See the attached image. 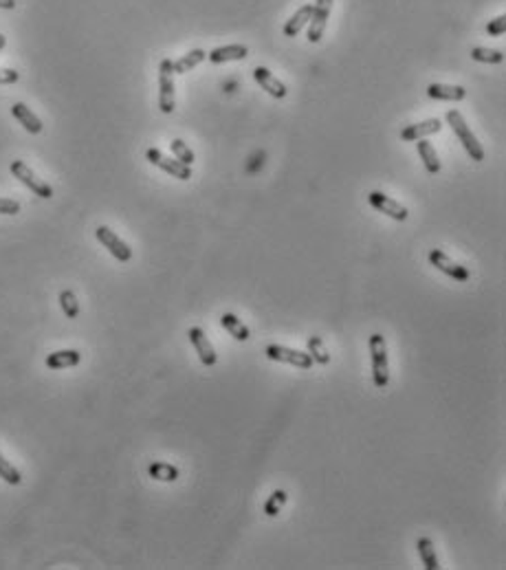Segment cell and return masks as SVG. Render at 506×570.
<instances>
[{"instance_id":"obj_1","label":"cell","mask_w":506,"mask_h":570,"mask_svg":"<svg viewBox=\"0 0 506 570\" xmlns=\"http://www.w3.org/2000/svg\"><path fill=\"white\" fill-rule=\"evenodd\" d=\"M370 357H372V381L379 390L387 387L390 383V366H387V348H385V339L383 335L374 333L370 335Z\"/></svg>"},{"instance_id":"obj_2","label":"cell","mask_w":506,"mask_h":570,"mask_svg":"<svg viewBox=\"0 0 506 570\" xmlns=\"http://www.w3.org/2000/svg\"><path fill=\"white\" fill-rule=\"evenodd\" d=\"M447 124L451 126V130L455 133V137L460 139L462 143V148L467 150V154L473 159V161H482L484 159V148L478 143L476 135L471 133V128L467 126L465 117H462V112L458 110H449L447 112Z\"/></svg>"},{"instance_id":"obj_3","label":"cell","mask_w":506,"mask_h":570,"mask_svg":"<svg viewBox=\"0 0 506 570\" xmlns=\"http://www.w3.org/2000/svg\"><path fill=\"white\" fill-rule=\"evenodd\" d=\"M174 67H172V60L166 58L161 64H159V108L161 112H170L174 110Z\"/></svg>"},{"instance_id":"obj_4","label":"cell","mask_w":506,"mask_h":570,"mask_svg":"<svg viewBox=\"0 0 506 570\" xmlns=\"http://www.w3.org/2000/svg\"><path fill=\"white\" fill-rule=\"evenodd\" d=\"M11 174L18 178V181L22 183V185H27L31 192L36 194V197H40V199H51L53 197V187L51 185H46L44 181H40V178L31 172V168L27 166V163H22V161H13L11 163Z\"/></svg>"},{"instance_id":"obj_5","label":"cell","mask_w":506,"mask_h":570,"mask_svg":"<svg viewBox=\"0 0 506 570\" xmlns=\"http://www.w3.org/2000/svg\"><path fill=\"white\" fill-rule=\"evenodd\" d=\"M145 159H148L152 166L161 168L163 172H168L170 176L178 178V181H187V178H192V168L189 166H185V163L176 161V159L166 157L159 148H150L148 152H145Z\"/></svg>"},{"instance_id":"obj_6","label":"cell","mask_w":506,"mask_h":570,"mask_svg":"<svg viewBox=\"0 0 506 570\" xmlns=\"http://www.w3.org/2000/svg\"><path fill=\"white\" fill-rule=\"evenodd\" d=\"M267 357L271 362H282V364H291L295 368H302V370H308L313 366V357L308 352H302V350H293V348H286V346H275L271 344L267 348Z\"/></svg>"},{"instance_id":"obj_7","label":"cell","mask_w":506,"mask_h":570,"mask_svg":"<svg viewBox=\"0 0 506 570\" xmlns=\"http://www.w3.org/2000/svg\"><path fill=\"white\" fill-rule=\"evenodd\" d=\"M95 236L97 240H100L104 247L112 253V258H117L119 263H128L130 258H133V249L128 247V244L115 234V232H110L108 227H97L95 230Z\"/></svg>"},{"instance_id":"obj_8","label":"cell","mask_w":506,"mask_h":570,"mask_svg":"<svg viewBox=\"0 0 506 570\" xmlns=\"http://www.w3.org/2000/svg\"><path fill=\"white\" fill-rule=\"evenodd\" d=\"M430 263H432V267H436L440 273L449 275V278L455 280V282H467L469 280V269L467 267H460L458 263H453V260L447 253L440 251V249L430 251Z\"/></svg>"},{"instance_id":"obj_9","label":"cell","mask_w":506,"mask_h":570,"mask_svg":"<svg viewBox=\"0 0 506 570\" xmlns=\"http://www.w3.org/2000/svg\"><path fill=\"white\" fill-rule=\"evenodd\" d=\"M331 9H333V0H315V9L311 15V22H308V40H311L313 44L321 40Z\"/></svg>"},{"instance_id":"obj_10","label":"cell","mask_w":506,"mask_h":570,"mask_svg":"<svg viewBox=\"0 0 506 570\" xmlns=\"http://www.w3.org/2000/svg\"><path fill=\"white\" fill-rule=\"evenodd\" d=\"M187 337H189V341H192V346L196 348V352H199L201 364H203V366H216L218 354H216L214 346L209 344V339H207L205 331L199 329V326H194V329H189Z\"/></svg>"},{"instance_id":"obj_11","label":"cell","mask_w":506,"mask_h":570,"mask_svg":"<svg viewBox=\"0 0 506 570\" xmlns=\"http://www.w3.org/2000/svg\"><path fill=\"white\" fill-rule=\"evenodd\" d=\"M368 201H370V205L374 209L381 211V214H385V216H390V218H394V220H405L407 218V207H403L394 199L385 197L383 192H370Z\"/></svg>"},{"instance_id":"obj_12","label":"cell","mask_w":506,"mask_h":570,"mask_svg":"<svg viewBox=\"0 0 506 570\" xmlns=\"http://www.w3.org/2000/svg\"><path fill=\"white\" fill-rule=\"evenodd\" d=\"M253 79L258 81V86H262V91H267L271 97H275V100H282V97H286V86L269 69L255 67L253 69Z\"/></svg>"},{"instance_id":"obj_13","label":"cell","mask_w":506,"mask_h":570,"mask_svg":"<svg viewBox=\"0 0 506 570\" xmlns=\"http://www.w3.org/2000/svg\"><path fill=\"white\" fill-rule=\"evenodd\" d=\"M440 128H443L440 119H427V121H420V124H412V126H405L401 130V139L403 141H418V139L427 137V135L440 133Z\"/></svg>"},{"instance_id":"obj_14","label":"cell","mask_w":506,"mask_h":570,"mask_svg":"<svg viewBox=\"0 0 506 570\" xmlns=\"http://www.w3.org/2000/svg\"><path fill=\"white\" fill-rule=\"evenodd\" d=\"M249 55V48L244 44H227L218 46L211 53H207V60L211 64H225V62H234V60H244Z\"/></svg>"},{"instance_id":"obj_15","label":"cell","mask_w":506,"mask_h":570,"mask_svg":"<svg viewBox=\"0 0 506 570\" xmlns=\"http://www.w3.org/2000/svg\"><path fill=\"white\" fill-rule=\"evenodd\" d=\"M11 112H13V117L25 126L27 133H31V135H40V133H42V128H44V126H42L40 117H38L36 112L31 110L27 104H22V102L13 104V106H11Z\"/></svg>"},{"instance_id":"obj_16","label":"cell","mask_w":506,"mask_h":570,"mask_svg":"<svg viewBox=\"0 0 506 570\" xmlns=\"http://www.w3.org/2000/svg\"><path fill=\"white\" fill-rule=\"evenodd\" d=\"M427 95L432 100H440V102H462L467 97V91L462 86H451V84H430Z\"/></svg>"},{"instance_id":"obj_17","label":"cell","mask_w":506,"mask_h":570,"mask_svg":"<svg viewBox=\"0 0 506 570\" xmlns=\"http://www.w3.org/2000/svg\"><path fill=\"white\" fill-rule=\"evenodd\" d=\"M313 9H315V5H304V7H300L295 13L291 15V20L284 25V36L286 38H295L300 31L311 22V15H313Z\"/></svg>"},{"instance_id":"obj_18","label":"cell","mask_w":506,"mask_h":570,"mask_svg":"<svg viewBox=\"0 0 506 570\" xmlns=\"http://www.w3.org/2000/svg\"><path fill=\"white\" fill-rule=\"evenodd\" d=\"M81 362V354L77 350H58L46 354V368L62 370V368H73Z\"/></svg>"},{"instance_id":"obj_19","label":"cell","mask_w":506,"mask_h":570,"mask_svg":"<svg viewBox=\"0 0 506 570\" xmlns=\"http://www.w3.org/2000/svg\"><path fill=\"white\" fill-rule=\"evenodd\" d=\"M220 326L222 329L229 333L234 339H238V341H247L249 337H251V331L247 329V326H244L234 313H225L222 317H220Z\"/></svg>"},{"instance_id":"obj_20","label":"cell","mask_w":506,"mask_h":570,"mask_svg":"<svg viewBox=\"0 0 506 570\" xmlns=\"http://www.w3.org/2000/svg\"><path fill=\"white\" fill-rule=\"evenodd\" d=\"M416 148H418V154L422 159V163H425V170L430 174H438L440 172V159L434 150V145L425 139H418L416 141Z\"/></svg>"},{"instance_id":"obj_21","label":"cell","mask_w":506,"mask_h":570,"mask_svg":"<svg viewBox=\"0 0 506 570\" xmlns=\"http://www.w3.org/2000/svg\"><path fill=\"white\" fill-rule=\"evenodd\" d=\"M207 58V53L203 51V48H194V51H189L187 55L183 58H178L176 62H172V67H174V75H183L187 71H192L194 67H199V64Z\"/></svg>"},{"instance_id":"obj_22","label":"cell","mask_w":506,"mask_h":570,"mask_svg":"<svg viewBox=\"0 0 506 570\" xmlns=\"http://www.w3.org/2000/svg\"><path fill=\"white\" fill-rule=\"evenodd\" d=\"M416 548H418V555H420V562L427 570H438V557H436V550H434V542L430 537H420L416 542Z\"/></svg>"},{"instance_id":"obj_23","label":"cell","mask_w":506,"mask_h":570,"mask_svg":"<svg viewBox=\"0 0 506 570\" xmlns=\"http://www.w3.org/2000/svg\"><path fill=\"white\" fill-rule=\"evenodd\" d=\"M148 474H150V478L161 480V482H174L178 478V469L168 463H152L148 467Z\"/></svg>"},{"instance_id":"obj_24","label":"cell","mask_w":506,"mask_h":570,"mask_svg":"<svg viewBox=\"0 0 506 570\" xmlns=\"http://www.w3.org/2000/svg\"><path fill=\"white\" fill-rule=\"evenodd\" d=\"M306 346H308V354L313 357V364H321V366H326V364L331 362L328 348L324 346V339H321V337H308Z\"/></svg>"},{"instance_id":"obj_25","label":"cell","mask_w":506,"mask_h":570,"mask_svg":"<svg viewBox=\"0 0 506 570\" xmlns=\"http://www.w3.org/2000/svg\"><path fill=\"white\" fill-rule=\"evenodd\" d=\"M471 58L476 62H482V64H502L504 62L502 51H498V48H486V46L471 48Z\"/></svg>"},{"instance_id":"obj_26","label":"cell","mask_w":506,"mask_h":570,"mask_svg":"<svg viewBox=\"0 0 506 570\" xmlns=\"http://www.w3.org/2000/svg\"><path fill=\"white\" fill-rule=\"evenodd\" d=\"M60 306H62L64 315H67L69 319H75L79 315V302H77L73 291H62L60 293Z\"/></svg>"},{"instance_id":"obj_27","label":"cell","mask_w":506,"mask_h":570,"mask_svg":"<svg viewBox=\"0 0 506 570\" xmlns=\"http://www.w3.org/2000/svg\"><path fill=\"white\" fill-rule=\"evenodd\" d=\"M0 478H3L7 484H13V486L22 482V474L5 458L3 453H0Z\"/></svg>"},{"instance_id":"obj_28","label":"cell","mask_w":506,"mask_h":570,"mask_svg":"<svg viewBox=\"0 0 506 570\" xmlns=\"http://www.w3.org/2000/svg\"><path fill=\"white\" fill-rule=\"evenodd\" d=\"M286 500H288L286 491H282V489H277V491H273V493L269 496V500H267V504H265V513H267L269 517H275L277 513L282 511V507L286 504Z\"/></svg>"},{"instance_id":"obj_29","label":"cell","mask_w":506,"mask_h":570,"mask_svg":"<svg viewBox=\"0 0 506 570\" xmlns=\"http://www.w3.org/2000/svg\"><path fill=\"white\" fill-rule=\"evenodd\" d=\"M170 148H172L176 161H181V163H185V166L192 168V163H194V152L187 148V143H185L183 139H174V141L170 143Z\"/></svg>"},{"instance_id":"obj_30","label":"cell","mask_w":506,"mask_h":570,"mask_svg":"<svg viewBox=\"0 0 506 570\" xmlns=\"http://www.w3.org/2000/svg\"><path fill=\"white\" fill-rule=\"evenodd\" d=\"M506 31V15H498L495 20H491L486 25V34L491 36V38H498V36H502Z\"/></svg>"},{"instance_id":"obj_31","label":"cell","mask_w":506,"mask_h":570,"mask_svg":"<svg viewBox=\"0 0 506 570\" xmlns=\"http://www.w3.org/2000/svg\"><path fill=\"white\" fill-rule=\"evenodd\" d=\"M20 211V203L13 201V199H0V214H7V216H13Z\"/></svg>"},{"instance_id":"obj_32","label":"cell","mask_w":506,"mask_h":570,"mask_svg":"<svg viewBox=\"0 0 506 570\" xmlns=\"http://www.w3.org/2000/svg\"><path fill=\"white\" fill-rule=\"evenodd\" d=\"M20 79L18 71L13 69H0V84L3 86H9V84H15V81Z\"/></svg>"},{"instance_id":"obj_33","label":"cell","mask_w":506,"mask_h":570,"mask_svg":"<svg viewBox=\"0 0 506 570\" xmlns=\"http://www.w3.org/2000/svg\"><path fill=\"white\" fill-rule=\"evenodd\" d=\"M15 0H0V9H13Z\"/></svg>"},{"instance_id":"obj_34","label":"cell","mask_w":506,"mask_h":570,"mask_svg":"<svg viewBox=\"0 0 506 570\" xmlns=\"http://www.w3.org/2000/svg\"><path fill=\"white\" fill-rule=\"evenodd\" d=\"M5 44H7V38H5L3 34H0V51H3V48H5Z\"/></svg>"}]
</instances>
